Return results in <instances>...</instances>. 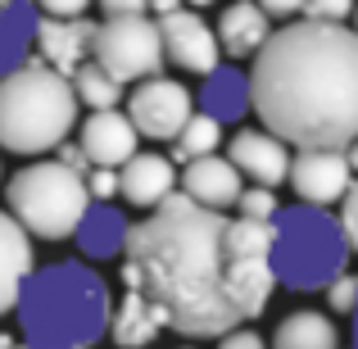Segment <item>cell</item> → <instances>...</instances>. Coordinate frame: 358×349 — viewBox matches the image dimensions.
Returning <instances> with one entry per match:
<instances>
[{"instance_id": "cell-26", "label": "cell", "mask_w": 358, "mask_h": 349, "mask_svg": "<svg viewBox=\"0 0 358 349\" xmlns=\"http://www.w3.org/2000/svg\"><path fill=\"white\" fill-rule=\"evenodd\" d=\"M327 304H331V313H354V304H358V277L341 272V277L327 286Z\"/></svg>"}, {"instance_id": "cell-12", "label": "cell", "mask_w": 358, "mask_h": 349, "mask_svg": "<svg viewBox=\"0 0 358 349\" xmlns=\"http://www.w3.org/2000/svg\"><path fill=\"white\" fill-rule=\"evenodd\" d=\"M78 145H82V155H87L91 168H122L136 155V127H131V118L118 114V109H96V114L82 122Z\"/></svg>"}, {"instance_id": "cell-8", "label": "cell", "mask_w": 358, "mask_h": 349, "mask_svg": "<svg viewBox=\"0 0 358 349\" xmlns=\"http://www.w3.org/2000/svg\"><path fill=\"white\" fill-rule=\"evenodd\" d=\"M191 114H195V96L173 78H145L127 96L131 127H136V136H150V141H173Z\"/></svg>"}, {"instance_id": "cell-23", "label": "cell", "mask_w": 358, "mask_h": 349, "mask_svg": "<svg viewBox=\"0 0 358 349\" xmlns=\"http://www.w3.org/2000/svg\"><path fill=\"white\" fill-rule=\"evenodd\" d=\"M69 87H73V96H78V105H91V114H96V109H118V100H122V87L100 64H78Z\"/></svg>"}, {"instance_id": "cell-16", "label": "cell", "mask_w": 358, "mask_h": 349, "mask_svg": "<svg viewBox=\"0 0 358 349\" xmlns=\"http://www.w3.org/2000/svg\"><path fill=\"white\" fill-rule=\"evenodd\" d=\"M127 232H131L127 213L114 209L109 200H100V204L91 200L73 236H78V250L87 254V259H118L122 245H127Z\"/></svg>"}, {"instance_id": "cell-24", "label": "cell", "mask_w": 358, "mask_h": 349, "mask_svg": "<svg viewBox=\"0 0 358 349\" xmlns=\"http://www.w3.org/2000/svg\"><path fill=\"white\" fill-rule=\"evenodd\" d=\"M218 141H222V122H213L209 114L195 109V114L186 118V127L173 136V159L177 164H191V159L218 155Z\"/></svg>"}, {"instance_id": "cell-36", "label": "cell", "mask_w": 358, "mask_h": 349, "mask_svg": "<svg viewBox=\"0 0 358 349\" xmlns=\"http://www.w3.org/2000/svg\"><path fill=\"white\" fill-rule=\"evenodd\" d=\"M345 164H350V173H358V141L345 145Z\"/></svg>"}, {"instance_id": "cell-15", "label": "cell", "mask_w": 358, "mask_h": 349, "mask_svg": "<svg viewBox=\"0 0 358 349\" xmlns=\"http://www.w3.org/2000/svg\"><path fill=\"white\" fill-rule=\"evenodd\" d=\"M173 159L164 155H131L127 164L118 168V195L127 204H136V209H155V204H164L168 195H173Z\"/></svg>"}, {"instance_id": "cell-30", "label": "cell", "mask_w": 358, "mask_h": 349, "mask_svg": "<svg viewBox=\"0 0 358 349\" xmlns=\"http://www.w3.org/2000/svg\"><path fill=\"white\" fill-rule=\"evenodd\" d=\"M218 349H268V341L259 332H250V327H231V332H222Z\"/></svg>"}, {"instance_id": "cell-41", "label": "cell", "mask_w": 358, "mask_h": 349, "mask_svg": "<svg viewBox=\"0 0 358 349\" xmlns=\"http://www.w3.org/2000/svg\"><path fill=\"white\" fill-rule=\"evenodd\" d=\"M0 5H5V0H0Z\"/></svg>"}, {"instance_id": "cell-20", "label": "cell", "mask_w": 358, "mask_h": 349, "mask_svg": "<svg viewBox=\"0 0 358 349\" xmlns=\"http://www.w3.org/2000/svg\"><path fill=\"white\" fill-rule=\"evenodd\" d=\"M159 332H164L159 313L145 304V295H136V290H127V295L109 308V332L105 336H114L118 349H150L159 341Z\"/></svg>"}, {"instance_id": "cell-17", "label": "cell", "mask_w": 358, "mask_h": 349, "mask_svg": "<svg viewBox=\"0 0 358 349\" xmlns=\"http://www.w3.org/2000/svg\"><path fill=\"white\" fill-rule=\"evenodd\" d=\"M36 23H41L36 0H5L0 5V78L32 59Z\"/></svg>"}, {"instance_id": "cell-9", "label": "cell", "mask_w": 358, "mask_h": 349, "mask_svg": "<svg viewBox=\"0 0 358 349\" xmlns=\"http://www.w3.org/2000/svg\"><path fill=\"white\" fill-rule=\"evenodd\" d=\"M286 182L295 186V195L304 204H341L345 191H350L354 173L345 164V150H295L290 155V168H286Z\"/></svg>"}, {"instance_id": "cell-7", "label": "cell", "mask_w": 358, "mask_h": 349, "mask_svg": "<svg viewBox=\"0 0 358 349\" xmlns=\"http://www.w3.org/2000/svg\"><path fill=\"white\" fill-rule=\"evenodd\" d=\"M91 55H96V64L118 82V87H127V82H145V78H159V69H164V41H159V23H150L145 14H127V18L96 23Z\"/></svg>"}, {"instance_id": "cell-27", "label": "cell", "mask_w": 358, "mask_h": 349, "mask_svg": "<svg viewBox=\"0 0 358 349\" xmlns=\"http://www.w3.org/2000/svg\"><path fill=\"white\" fill-rule=\"evenodd\" d=\"M336 222H341V232H345V245L358 254V182H350V191H345V200H341Z\"/></svg>"}, {"instance_id": "cell-10", "label": "cell", "mask_w": 358, "mask_h": 349, "mask_svg": "<svg viewBox=\"0 0 358 349\" xmlns=\"http://www.w3.org/2000/svg\"><path fill=\"white\" fill-rule=\"evenodd\" d=\"M159 41H164V59L182 64L186 73H209L222 64V50H218V36L209 32L200 14L191 9H173V14L159 18Z\"/></svg>"}, {"instance_id": "cell-25", "label": "cell", "mask_w": 358, "mask_h": 349, "mask_svg": "<svg viewBox=\"0 0 358 349\" xmlns=\"http://www.w3.org/2000/svg\"><path fill=\"white\" fill-rule=\"evenodd\" d=\"M236 218H245V222H263V227H272V218H277V209L281 204L272 200V191L268 186H254V191H241L236 195Z\"/></svg>"}, {"instance_id": "cell-2", "label": "cell", "mask_w": 358, "mask_h": 349, "mask_svg": "<svg viewBox=\"0 0 358 349\" xmlns=\"http://www.w3.org/2000/svg\"><path fill=\"white\" fill-rule=\"evenodd\" d=\"M250 109L295 150L358 141V36L345 23H290L268 32L250 64Z\"/></svg>"}, {"instance_id": "cell-14", "label": "cell", "mask_w": 358, "mask_h": 349, "mask_svg": "<svg viewBox=\"0 0 358 349\" xmlns=\"http://www.w3.org/2000/svg\"><path fill=\"white\" fill-rule=\"evenodd\" d=\"M182 186H186V200H195L200 209H213V213H227L236 204V195L245 191L241 186V173L227 164L222 155H204V159H191L182 168Z\"/></svg>"}, {"instance_id": "cell-1", "label": "cell", "mask_w": 358, "mask_h": 349, "mask_svg": "<svg viewBox=\"0 0 358 349\" xmlns=\"http://www.w3.org/2000/svg\"><path fill=\"white\" fill-rule=\"evenodd\" d=\"M122 286L145 295L164 332L222 336L268 308L272 227L168 195L127 232Z\"/></svg>"}, {"instance_id": "cell-33", "label": "cell", "mask_w": 358, "mask_h": 349, "mask_svg": "<svg viewBox=\"0 0 358 349\" xmlns=\"http://www.w3.org/2000/svg\"><path fill=\"white\" fill-rule=\"evenodd\" d=\"M259 9L268 18H290V14H299V9H304V0H259Z\"/></svg>"}, {"instance_id": "cell-6", "label": "cell", "mask_w": 358, "mask_h": 349, "mask_svg": "<svg viewBox=\"0 0 358 349\" xmlns=\"http://www.w3.org/2000/svg\"><path fill=\"white\" fill-rule=\"evenodd\" d=\"M9 218L18 222L27 236H41V241H69L78 232L82 213H87L91 195L82 173L64 168L59 159L55 164H32V168H18L9 177Z\"/></svg>"}, {"instance_id": "cell-31", "label": "cell", "mask_w": 358, "mask_h": 349, "mask_svg": "<svg viewBox=\"0 0 358 349\" xmlns=\"http://www.w3.org/2000/svg\"><path fill=\"white\" fill-rule=\"evenodd\" d=\"M91 0H36V9H45L50 18H82Z\"/></svg>"}, {"instance_id": "cell-32", "label": "cell", "mask_w": 358, "mask_h": 349, "mask_svg": "<svg viewBox=\"0 0 358 349\" xmlns=\"http://www.w3.org/2000/svg\"><path fill=\"white\" fill-rule=\"evenodd\" d=\"M100 9H105L109 18H127V14H145L150 0H100Z\"/></svg>"}, {"instance_id": "cell-5", "label": "cell", "mask_w": 358, "mask_h": 349, "mask_svg": "<svg viewBox=\"0 0 358 349\" xmlns=\"http://www.w3.org/2000/svg\"><path fill=\"white\" fill-rule=\"evenodd\" d=\"M350 263V245L331 209L290 204L272 218V281L286 290H327Z\"/></svg>"}, {"instance_id": "cell-40", "label": "cell", "mask_w": 358, "mask_h": 349, "mask_svg": "<svg viewBox=\"0 0 358 349\" xmlns=\"http://www.w3.org/2000/svg\"><path fill=\"white\" fill-rule=\"evenodd\" d=\"M354 18H358V9H354ZM354 36H358V23H354Z\"/></svg>"}, {"instance_id": "cell-28", "label": "cell", "mask_w": 358, "mask_h": 349, "mask_svg": "<svg viewBox=\"0 0 358 349\" xmlns=\"http://www.w3.org/2000/svg\"><path fill=\"white\" fill-rule=\"evenodd\" d=\"M304 14L313 23H345L354 14V0H304Z\"/></svg>"}, {"instance_id": "cell-21", "label": "cell", "mask_w": 358, "mask_h": 349, "mask_svg": "<svg viewBox=\"0 0 358 349\" xmlns=\"http://www.w3.org/2000/svg\"><path fill=\"white\" fill-rule=\"evenodd\" d=\"M268 32H272V23H268V14H263L254 0H236V5L222 14V23H218V50H227L231 59H245V55H254L263 41H268Z\"/></svg>"}, {"instance_id": "cell-3", "label": "cell", "mask_w": 358, "mask_h": 349, "mask_svg": "<svg viewBox=\"0 0 358 349\" xmlns=\"http://www.w3.org/2000/svg\"><path fill=\"white\" fill-rule=\"evenodd\" d=\"M109 286L87 263L32 268L14 299L18 327L32 349H91L109 332Z\"/></svg>"}, {"instance_id": "cell-34", "label": "cell", "mask_w": 358, "mask_h": 349, "mask_svg": "<svg viewBox=\"0 0 358 349\" xmlns=\"http://www.w3.org/2000/svg\"><path fill=\"white\" fill-rule=\"evenodd\" d=\"M59 164L73 168V173H91V164H87V155H82V145H59Z\"/></svg>"}, {"instance_id": "cell-11", "label": "cell", "mask_w": 358, "mask_h": 349, "mask_svg": "<svg viewBox=\"0 0 358 349\" xmlns=\"http://www.w3.org/2000/svg\"><path fill=\"white\" fill-rule=\"evenodd\" d=\"M227 164L236 168V173L254 177V186H281L286 182V168H290V145L286 141H277L272 131H236L227 145Z\"/></svg>"}, {"instance_id": "cell-29", "label": "cell", "mask_w": 358, "mask_h": 349, "mask_svg": "<svg viewBox=\"0 0 358 349\" xmlns=\"http://www.w3.org/2000/svg\"><path fill=\"white\" fill-rule=\"evenodd\" d=\"M82 182H87V195L91 200H114L118 195V168H91V173H82Z\"/></svg>"}, {"instance_id": "cell-18", "label": "cell", "mask_w": 358, "mask_h": 349, "mask_svg": "<svg viewBox=\"0 0 358 349\" xmlns=\"http://www.w3.org/2000/svg\"><path fill=\"white\" fill-rule=\"evenodd\" d=\"M32 268L36 263H32V241H27V232L0 209V313L14 308V299H18V290H23V281H27Z\"/></svg>"}, {"instance_id": "cell-35", "label": "cell", "mask_w": 358, "mask_h": 349, "mask_svg": "<svg viewBox=\"0 0 358 349\" xmlns=\"http://www.w3.org/2000/svg\"><path fill=\"white\" fill-rule=\"evenodd\" d=\"M150 9L164 18V14H173V9H182V0H150Z\"/></svg>"}, {"instance_id": "cell-19", "label": "cell", "mask_w": 358, "mask_h": 349, "mask_svg": "<svg viewBox=\"0 0 358 349\" xmlns=\"http://www.w3.org/2000/svg\"><path fill=\"white\" fill-rule=\"evenodd\" d=\"M250 109V78L231 64L204 73V91H200V114H209L213 122H236Z\"/></svg>"}, {"instance_id": "cell-39", "label": "cell", "mask_w": 358, "mask_h": 349, "mask_svg": "<svg viewBox=\"0 0 358 349\" xmlns=\"http://www.w3.org/2000/svg\"><path fill=\"white\" fill-rule=\"evenodd\" d=\"M9 349H32V345H9Z\"/></svg>"}, {"instance_id": "cell-13", "label": "cell", "mask_w": 358, "mask_h": 349, "mask_svg": "<svg viewBox=\"0 0 358 349\" xmlns=\"http://www.w3.org/2000/svg\"><path fill=\"white\" fill-rule=\"evenodd\" d=\"M91 36H96V23H87V18H41L32 50L41 55L45 69L73 78V69H78L91 50Z\"/></svg>"}, {"instance_id": "cell-4", "label": "cell", "mask_w": 358, "mask_h": 349, "mask_svg": "<svg viewBox=\"0 0 358 349\" xmlns=\"http://www.w3.org/2000/svg\"><path fill=\"white\" fill-rule=\"evenodd\" d=\"M73 127H78V96L64 73L27 59L0 78V150L45 155L64 145Z\"/></svg>"}, {"instance_id": "cell-38", "label": "cell", "mask_w": 358, "mask_h": 349, "mask_svg": "<svg viewBox=\"0 0 358 349\" xmlns=\"http://www.w3.org/2000/svg\"><path fill=\"white\" fill-rule=\"evenodd\" d=\"M191 5H213V0H191Z\"/></svg>"}, {"instance_id": "cell-37", "label": "cell", "mask_w": 358, "mask_h": 349, "mask_svg": "<svg viewBox=\"0 0 358 349\" xmlns=\"http://www.w3.org/2000/svg\"><path fill=\"white\" fill-rule=\"evenodd\" d=\"M350 318H354V349H358V304H354V313H350Z\"/></svg>"}, {"instance_id": "cell-22", "label": "cell", "mask_w": 358, "mask_h": 349, "mask_svg": "<svg viewBox=\"0 0 358 349\" xmlns=\"http://www.w3.org/2000/svg\"><path fill=\"white\" fill-rule=\"evenodd\" d=\"M272 349H341V332L327 313L299 308V313L281 318L272 332Z\"/></svg>"}]
</instances>
